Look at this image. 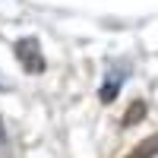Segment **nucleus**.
Listing matches in <instances>:
<instances>
[{"label":"nucleus","instance_id":"5","mask_svg":"<svg viewBox=\"0 0 158 158\" xmlns=\"http://www.w3.org/2000/svg\"><path fill=\"white\" fill-rule=\"evenodd\" d=\"M142 114H146V104H142V101H139V104H136V108H133V111H130V114L123 117V127H130V123H133V120H139V117H142Z\"/></svg>","mask_w":158,"mask_h":158},{"label":"nucleus","instance_id":"2","mask_svg":"<svg viewBox=\"0 0 158 158\" xmlns=\"http://www.w3.org/2000/svg\"><path fill=\"white\" fill-rule=\"evenodd\" d=\"M123 82H127V67H114V70L108 73V79H104V85H101V92H98V98H101L104 104H111V101L117 98V92H120Z\"/></svg>","mask_w":158,"mask_h":158},{"label":"nucleus","instance_id":"4","mask_svg":"<svg viewBox=\"0 0 158 158\" xmlns=\"http://www.w3.org/2000/svg\"><path fill=\"white\" fill-rule=\"evenodd\" d=\"M155 152H158V139H152V142H142V146L136 149V155H133V158H152Z\"/></svg>","mask_w":158,"mask_h":158},{"label":"nucleus","instance_id":"6","mask_svg":"<svg viewBox=\"0 0 158 158\" xmlns=\"http://www.w3.org/2000/svg\"><path fill=\"white\" fill-rule=\"evenodd\" d=\"M0 89H6V85H3V79H0Z\"/></svg>","mask_w":158,"mask_h":158},{"label":"nucleus","instance_id":"3","mask_svg":"<svg viewBox=\"0 0 158 158\" xmlns=\"http://www.w3.org/2000/svg\"><path fill=\"white\" fill-rule=\"evenodd\" d=\"M0 158H13V146H10V136H6L3 120H0Z\"/></svg>","mask_w":158,"mask_h":158},{"label":"nucleus","instance_id":"1","mask_svg":"<svg viewBox=\"0 0 158 158\" xmlns=\"http://www.w3.org/2000/svg\"><path fill=\"white\" fill-rule=\"evenodd\" d=\"M16 57L22 63V70H29V73H41L44 70V57H41V51H38L35 38H22V41H16Z\"/></svg>","mask_w":158,"mask_h":158}]
</instances>
